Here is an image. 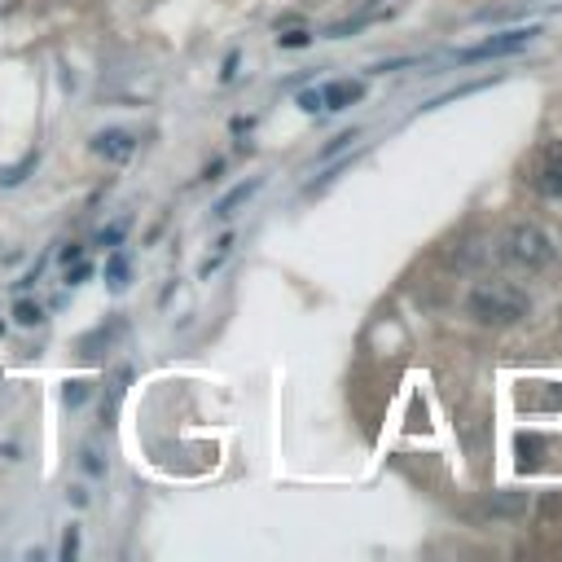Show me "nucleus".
I'll use <instances>...</instances> for the list:
<instances>
[{"label": "nucleus", "mask_w": 562, "mask_h": 562, "mask_svg": "<svg viewBox=\"0 0 562 562\" xmlns=\"http://www.w3.org/2000/svg\"><path fill=\"white\" fill-rule=\"evenodd\" d=\"M496 255H501V264H510L518 272H540V268L553 264V242H549V233L540 224L523 220V224L505 229V237L496 242Z\"/></svg>", "instance_id": "nucleus-2"}, {"label": "nucleus", "mask_w": 562, "mask_h": 562, "mask_svg": "<svg viewBox=\"0 0 562 562\" xmlns=\"http://www.w3.org/2000/svg\"><path fill=\"white\" fill-rule=\"evenodd\" d=\"M14 321H19V326H40V308H36V304H19V308H14Z\"/></svg>", "instance_id": "nucleus-10"}, {"label": "nucleus", "mask_w": 562, "mask_h": 562, "mask_svg": "<svg viewBox=\"0 0 562 562\" xmlns=\"http://www.w3.org/2000/svg\"><path fill=\"white\" fill-rule=\"evenodd\" d=\"M466 313L483 326H514L527 317V295L505 277H483L466 295Z\"/></svg>", "instance_id": "nucleus-1"}, {"label": "nucleus", "mask_w": 562, "mask_h": 562, "mask_svg": "<svg viewBox=\"0 0 562 562\" xmlns=\"http://www.w3.org/2000/svg\"><path fill=\"white\" fill-rule=\"evenodd\" d=\"M361 97H365V84L339 80V84H326V89H321V110H348V106L361 102Z\"/></svg>", "instance_id": "nucleus-6"}, {"label": "nucleus", "mask_w": 562, "mask_h": 562, "mask_svg": "<svg viewBox=\"0 0 562 562\" xmlns=\"http://www.w3.org/2000/svg\"><path fill=\"white\" fill-rule=\"evenodd\" d=\"M255 189H259V180H246V185H237L233 194H224V198L215 202V215H220V220H229V215H233V211H237V207H242V202H246Z\"/></svg>", "instance_id": "nucleus-7"}, {"label": "nucleus", "mask_w": 562, "mask_h": 562, "mask_svg": "<svg viewBox=\"0 0 562 562\" xmlns=\"http://www.w3.org/2000/svg\"><path fill=\"white\" fill-rule=\"evenodd\" d=\"M10 5H14V0H0V10H10Z\"/></svg>", "instance_id": "nucleus-16"}, {"label": "nucleus", "mask_w": 562, "mask_h": 562, "mask_svg": "<svg viewBox=\"0 0 562 562\" xmlns=\"http://www.w3.org/2000/svg\"><path fill=\"white\" fill-rule=\"evenodd\" d=\"M93 154L106 159V163H128L137 154V137L124 132V128H106V132L93 137Z\"/></svg>", "instance_id": "nucleus-5"}, {"label": "nucleus", "mask_w": 562, "mask_h": 562, "mask_svg": "<svg viewBox=\"0 0 562 562\" xmlns=\"http://www.w3.org/2000/svg\"><path fill=\"white\" fill-rule=\"evenodd\" d=\"M106 277H110V291H124V286H128V264H124V255H115V259L106 264Z\"/></svg>", "instance_id": "nucleus-8"}, {"label": "nucleus", "mask_w": 562, "mask_h": 562, "mask_svg": "<svg viewBox=\"0 0 562 562\" xmlns=\"http://www.w3.org/2000/svg\"><path fill=\"white\" fill-rule=\"evenodd\" d=\"M313 36L308 32H286V36H277V45H286V49H304Z\"/></svg>", "instance_id": "nucleus-11"}, {"label": "nucleus", "mask_w": 562, "mask_h": 562, "mask_svg": "<svg viewBox=\"0 0 562 562\" xmlns=\"http://www.w3.org/2000/svg\"><path fill=\"white\" fill-rule=\"evenodd\" d=\"M536 189L549 198H562V141H549L536 163Z\"/></svg>", "instance_id": "nucleus-4"}, {"label": "nucleus", "mask_w": 562, "mask_h": 562, "mask_svg": "<svg viewBox=\"0 0 562 562\" xmlns=\"http://www.w3.org/2000/svg\"><path fill=\"white\" fill-rule=\"evenodd\" d=\"M62 558H75V527H71L67 540H62Z\"/></svg>", "instance_id": "nucleus-15"}, {"label": "nucleus", "mask_w": 562, "mask_h": 562, "mask_svg": "<svg viewBox=\"0 0 562 562\" xmlns=\"http://www.w3.org/2000/svg\"><path fill=\"white\" fill-rule=\"evenodd\" d=\"M84 387H89V383H71V391H67V405H80V400H84Z\"/></svg>", "instance_id": "nucleus-13"}, {"label": "nucleus", "mask_w": 562, "mask_h": 562, "mask_svg": "<svg viewBox=\"0 0 562 562\" xmlns=\"http://www.w3.org/2000/svg\"><path fill=\"white\" fill-rule=\"evenodd\" d=\"M536 36H540V27H514V32H501V36H488V40H479V45L461 49V54H457V62H488V58H510V54L527 49Z\"/></svg>", "instance_id": "nucleus-3"}, {"label": "nucleus", "mask_w": 562, "mask_h": 562, "mask_svg": "<svg viewBox=\"0 0 562 562\" xmlns=\"http://www.w3.org/2000/svg\"><path fill=\"white\" fill-rule=\"evenodd\" d=\"M32 167H36V154H27V159H23V167H10V172H0V185H23Z\"/></svg>", "instance_id": "nucleus-9"}, {"label": "nucleus", "mask_w": 562, "mask_h": 562, "mask_svg": "<svg viewBox=\"0 0 562 562\" xmlns=\"http://www.w3.org/2000/svg\"><path fill=\"white\" fill-rule=\"evenodd\" d=\"M300 106H304V110H321V89H308V93H300Z\"/></svg>", "instance_id": "nucleus-12"}, {"label": "nucleus", "mask_w": 562, "mask_h": 562, "mask_svg": "<svg viewBox=\"0 0 562 562\" xmlns=\"http://www.w3.org/2000/svg\"><path fill=\"white\" fill-rule=\"evenodd\" d=\"M67 277H71V286H75V281H84V277H89V264H71V272H67Z\"/></svg>", "instance_id": "nucleus-14"}]
</instances>
